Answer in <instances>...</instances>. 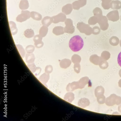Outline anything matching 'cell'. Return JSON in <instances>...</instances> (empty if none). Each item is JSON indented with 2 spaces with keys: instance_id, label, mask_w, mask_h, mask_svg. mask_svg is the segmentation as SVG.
Returning <instances> with one entry per match:
<instances>
[{
  "instance_id": "cell-1",
  "label": "cell",
  "mask_w": 121,
  "mask_h": 121,
  "mask_svg": "<svg viewBox=\"0 0 121 121\" xmlns=\"http://www.w3.org/2000/svg\"><path fill=\"white\" fill-rule=\"evenodd\" d=\"M84 45L83 40L79 35L73 37L69 40V46L70 48L74 52H78L83 48Z\"/></svg>"
},
{
  "instance_id": "cell-2",
  "label": "cell",
  "mask_w": 121,
  "mask_h": 121,
  "mask_svg": "<svg viewBox=\"0 0 121 121\" xmlns=\"http://www.w3.org/2000/svg\"><path fill=\"white\" fill-rule=\"evenodd\" d=\"M77 28L80 33L84 34L86 35H90L92 34L93 28L89 24H86L83 22L78 23Z\"/></svg>"
},
{
  "instance_id": "cell-3",
  "label": "cell",
  "mask_w": 121,
  "mask_h": 121,
  "mask_svg": "<svg viewBox=\"0 0 121 121\" xmlns=\"http://www.w3.org/2000/svg\"><path fill=\"white\" fill-rule=\"evenodd\" d=\"M65 23V26L64 28L65 33L70 34H73L75 32V29L72 19L70 18H67Z\"/></svg>"
},
{
  "instance_id": "cell-4",
  "label": "cell",
  "mask_w": 121,
  "mask_h": 121,
  "mask_svg": "<svg viewBox=\"0 0 121 121\" xmlns=\"http://www.w3.org/2000/svg\"><path fill=\"white\" fill-rule=\"evenodd\" d=\"M98 18V23L100 26V29L103 31L107 30L109 27L107 18L106 16L103 15Z\"/></svg>"
},
{
  "instance_id": "cell-5",
  "label": "cell",
  "mask_w": 121,
  "mask_h": 121,
  "mask_svg": "<svg viewBox=\"0 0 121 121\" xmlns=\"http://www.w3.org/2000/svg\"><path fill=\"white\" fill-rule=\"evenodd\" d=\"M30 12L28 10L22 11L21 14L18 15L16 18L18 22H22L26 21L30 17Z\"/></svg>"
},
{
  "instance_id": "cell-6",
  "label": "cell",
  "mask_w": 121,
  "mask_h": 121,
  "mask_svg": "<svg viewBox=\"0 0 121 121\" xmlns=\"http://www.w3.org/2000/svg\"><path fill=\"white\" fill-rule=\"evenodd\" d=\"M106 17L108 20L113 22L117 21L120 18L117 10H114L110 12L107 15Z\"/></svg>"
},
{
  "instance_id": "cell-7",
  "label": "cell",
  "mask_w": 121,
  "mask_h": 121,
  "mask_svg": "<svg viewBox=\"0 0 121 121\" xmlns=\"http://www.w3.org/2000/svg\"><path fill=\"white\" fill-rule=\"evenodd\" d=\"M53 23L57 24L60 22H64L67 19L66 15L62 13H60L57 15L52 16Z\"/></svg>"
},
{
  "instance_id": "cell-8",
  "label": "cell",
  "mask_w": 121,
  "mask_h": 121,
  "mask_svg": "<svg viewBox=\"0 0 121 121\" xmlns=\"http://www.w3.org/2000/svg\"><path fill=\"white\" fill-rule=\"evenodd\" d=\"M87 0H78L72 4L73 9L76 10H79L80 8L85 6L86 4Z\"/></svg>"
},
{
  "instance_id": "cell-9",
  "label": "cell",
  "mask_w": 121,
  "mask_h": 121,
  "mask_svg": "<svg viewBox=\"0 0 121 121\" xmlns=\"http://www.w3.org/2000/svg\"><path fill=\"white\" fill-rule=\"evenodd\" d=\"M90 103L89 99L86 98H83L78 100V105L80 107L84 108L89 106Z\"/></svg>"
},
{
  "instance_id": "cell-10",
  "label": "cell",
  "mask_w": 121,
  "mask_h": 121,
  "mask_svg": "<svg viewBox=\"0 0 121 121\" xmlns=\"http://www.w3.org/2000/svg\"><path fill=\"white\" fill-rule=\"evenodd\" d=\"M78 89H79L78 81L69 83L66 88V90L68 92H72Z\"/></svg>"
},
{
  "instance_id": "cell-11",
  "label": "cell",
  "mask_w": 121,
  "mask_h": 121,
  "mask_svg": "<svg viewBox=\"0 0 121 121\" xmlns=\"http://www.w3.org/2000/svg\"><path fill=\"white\" fill-rule=\"evenodd\" d=\"M72 5L68 4L64 6L62 9V12L66 15H69L71 13L73 10Z\"/></svg>"
},
{
  "instance_id": "cell-12",
  "label": "cell",
  "mask_w": 121,
  "mask_h": 121,
  "mask_svg": "<svg viewBox=\"0 0 121 121\" xmlns=\"http://www.w3.org/2000/svg\"><path fill=\"white\" fill-rule=\"evenodd\" d=\"M102 58L101 57L98 56L96 54H93L91 56L89 60L91 63L95 65H99Z\"/></svg>"
},
{
  "instance_id": "cell-13",
  "label": "cell",
  "mask_w": 121,
  "mask_h": 121,
  "mask_svg": "<svg viewBox=\"0 0 121 121\" xmlns=\"http://www.w3.org/2000/svg\"><path fill=\"white\" fill-rule=\"evenodd\" d=\"M90 80L87 77H83L81 78L78 81L79 89L84 88L89 82Z\"/></svg>"
},
{
  "instance_id": "cell-14",
  "label": "cell",
  "mask_w": 121,
  "mask_h": 121,
  "mask_svg": "<svg viewBox=\"0 0 121 121\" xmlns=\"http://www.w3.org/2000/svg\"><path fill=\"white\" fill-rule=\"evenodd\" d=\"M72 63V62L70 60L66 58L60 61V67L66 69L69 67Z\"/></svg>"
},
{
  "instance_id": "cell-15",
  "label": "cell",
  "mask_w": 121,
  "mask_h": 121,
  "mask_svg": "<svg viewBox=\"0 0 121 121\" xmlns=\"http://www.w3.org/2000/svg\"><path fill=\"white\" fill-rule=\"evenodd\" d=\"M52 32L56 36L63 34L65 33L64 28L60 26H56L53 29Z\"/></svg>"
},
{
  "instance_id": "cell-16",
  "label": "cell",
  "mask_w": 121,
  "mask_h": 121,
  "mask_svg": "<svg viewBox=\"0 0 121 121\" xmlns=\"http://www.w3.org/2000/svg\"><path fill=\"white\" fill-rule=\"evenodd\" d=\"M53 19L52 17L46 16L44 17L42 19V23L43 25L48 27L53 23Z\"/></svg>"
},
{
  "instance_id": "cell-17",
  "label": "cell",
  "mask_w": 121,
  "mask_h": 121,
  "mask_svg": "<svg viewBox=\"0 0 121 121\" xmlns=\"http://www.w3.org/2000/svg\"><path fill=\"white\" fill-rule=\"evenodd\" d=\"M110 8L114 10H118L121 8V2L116 0L112 1L110 3Z\"/></svg>"
},
{
  "instance_id": "cell-18",
  "label": "cell",
  "mask_w": 121,
  "mask_h": 121,
  "mask_svg": "<svg viewBox=\"0 0 121 121\" xmlns=\"http://www.w3.org/2000/svg\"><path fill=\"white\" fill-rule=\"evenodd\" d=\"M74 99V94L73 93L71 92L66 93L64 97V100L66 102L70 103H71Z\"/></svg>"
},
{
  "instance_id": "cell-19",
  "label": "cell",
  "mask_w": 121,
  "mask_h": 121,
  "mask_svg": "<svg viewBox=\"0 0 121 121\" xmlns=\"http://www.w3.org/2000/svg\"><path fill=\"white\" fill-rule=\"evenodd\" d=\"M10 29L12 35H15L18 32V29L15 23L13 21H10L9 22Z\"/></svg>"
},
{
  "instance_id": "cell-20",
  "label": "cell",
  "mask_w": 121,
  "mask_h": 121,
  "mask_svg": "<svg viewBox=\"0 0 121 121\" xmlns=\"http://www.w3.org/2000/svg\"><path fill=\"white\" fill-rule=\"evenodd\" d=\"M25 58L26 63L28 64L34 63L35 58L34 54L33 53L26 54Z\"/></svg>"
},
{
  "instance_id": "cell-21",
  "label": "cell",
  "mask_w": 121,
  "mask_h": 121,
  "mask_svg": "<svg viewBox=\"0 0 121 121\" xmlns=\"http://www.w3.org/2000/svg\"><path fill=\"white\" fill-rule=\"evenodd\" d=\"M30 16L35 20H41L42 18V15L39 13L34 11H32L30 13Z\"/></svg>"
},
{
  "instance_id": "cell-22",
  "label": "cell",
  "mask_w": 121,
  "mask_h": 121,
  "mask_svg": "<svg viewBox=\"0 0 121 121\" xmlns=\"http://www.w3.org/2000/svg\"><path fill=\"white\" fill-rule=\"evenodd\" d=\"M29 7L28 2L27 0H21L19 5L20 9L22 10L27 9Z\"/></svg>"
},
{
  "instance_id": "cell-23",
  "label": "cell",
  "mask_w": 121,
  "mask_h": 121,
  "mask_svg": "<svg viewBox=\"0 0 121 121\" xmlns=\"http://www.w3.org/2000/svg\"><path fill=\"white\" fill-rule=\"evenodd\" d=\"M48 31V28L46 26H43L39 30V34L43 38L47 35Z\"/></svg>"
},
{
  "instance_id": "cell-24",
  "label": "cell",
  "mask_w": 121,
  "mask_h": 121,
  "mask_svg": "<svg viewBox=\"0 0 121 121\" xmlns=\"http://www.w3.org/2000/svg\"><path fill=\"white\" fill-rule=\"evenodd\" d=\"M119 39L117 37L113 36L111 37L109 39L110 44L113 46H117L119 44Z\"/></svg>"
},
{
  "instance_id": "cell-25",
  "label": "cell",
  "mask_w": 121,
  "mask_h": 121,
  "mask_svg": "<svg viewBox=\"0 0 121 121\" xmlns=\"http://www.w3.org/2000/svg\"><path fill=\"white\" fill-rule=\"evenodd\" d=\"M24 35L26 38H31L35 35V33L33 30L31 29H28L25 30L24 32Z\"/></svg>"
},
{
  "instance_id": "cell-26",
  "label": "cell",
  "mask_w": 121,
  "mask_h": 121,
  "mask_svg": "<svg viewBox=\"0 0 121 121\" xmlns=\"http://www.w3.org/2000/svg\"><path fill=\"white\" fill-rule=\"evenodd\" d=\"M102 2V6L105 10H108L110 8V3L112 0H101Z\"/></svg>"
},
{
  "instance_id": "cell-27",
  "label": "cell",
  "mask_w": 121,
  "mask_h": 121,
  "mask_svg": "<svg viewBox=\"0 0 121 121\" xmlns=\"http://www.w3.org/2000/svg\"><path fill=\"white\" fill-rule=\"evenodd\" d=\"M93 13L94 16L99 18L103 16L102 10L98 7L95 8L93 11Z\"/></svg>"
},
{
  "instance_id": "cell-28",
  "label": "cell",
  "mask_w": 121,
  "mask_h": 121,
  "mask_svg": "<svg viewBox=\"0 0 121 121\" xmlns=\"http://www.w3.org/2000/svg\"><path fill=\"white\" fill-rule=\"evenodd\" d=\"M16 46L20 55L22 58H23L25 57L26 54L24 49L21 45H16Z\"/></svg>"
},
{
  "instance_id": "cell-29",
  "label": "cell",
  "mask_w": 121,
  "mask_h": 121,
  "mask_svg": "<svg viewBox=\"0 0 121 121\" xmlns=\"http://www.w3.org/2000/svg\"><path fill=\"white\" fill-rule=\"evenodd\" d=\"M98 18L95 16L91 17L88 20V24L90 25H94L98 23Z\"/></svg>"
},
{
  "instance_id": "cell-30",
  "label": "cell",
  "mask_w": 121,
  "mask_h": 121,
  "mask_svg": "<svg viewBox=\"0 0 121 121\" xmlns=\"http://www.w3.org/2000/svg\"><path fill=\"white\" fill-rule=\"evenodd\" d=\"M71 60L72 62L74 64L80 63L81 61V58L79 55L75 54L72 57Z\"/></svg>"
},
{
  "instance_id": "cell-31",
  "label": "cell",
  "mask_w": 121,
  "mask_h": 121,
  "mask_svg": "<svg viewBox=\"0 0 121 121\" xmlns=\"http://www.w3.org/2000/svg\"><path fill=\"white\" fill-rule=\"evenodd\" d=\"M99 67L102 69H105L108 68V64L106 60L103 59L102 58L99 65Z\"/></svg>"
},
{
  "instance_id": "cell-32",
  "label": "cell",
  "mask_w": 121,
  "mask_h": 121,
  "mask_svg": "<svg viewBox=\"0 0 121 121\" xmlns=\"http://www.w3.org/2000/svg\"><path fill=\"white\" fill-rule=\"evenodd\" d=\"M110 53L107 51H103L101 53V57L104 60H107L110 58Z\"/></svg>"
},
{
  "instance_id": "cell-33",
  "label": "cell",
  "mask_w": 121,
  "mask_h": 121,
  "mask_svg": "<svg viewBox=\"0 0 121 121\" xmlns=\"http://www.w3.org/2000/svg\"><path fill=\"white\" fill-rule=\"evenodd\" d=\"M25 49L27 53H32L35 51V47L32 45H29L26 47Z\"/></svg>"
},
{
  "instance_id": "cell-34",
  "label": "cell",
  "mask_w": 121,
  "mask_h": 121,
  "mask_svg": "<svg viewBox=\"0 0 121 121\" xmlns=\"http://www.w3.org/2000/svg\"><path fill=\"white\" fill-rule=\"evenodd\" d=\"M43 37L39 34L35 36L33 38V41L35 43L42 41Z\"/></svg>"
},
{
  "instance_id": "cell-35",
  "label": "cell",
  "mask_w": 121,
  "mask_h": 121,
  "mask_svg": "<svg viewBox=\"0 0 121 121\" xmlns=\"http://www.w3.org/2000/svg\"><path fill=\"white\" fill-rule=\"evenodd\" d=\"M74 71L77 73H79L80 72L81 66L79 63L75 64L74 66Z\"/></svg>"
},
{
  "instance_id": "cell-36",
  "label": "cell",
  "mask_w": 121,
  "mask_h": 121,
  "mask_svg": "<svg viewBox=\"0 0 121 121\" xmlns=\"http://www.w3.org/2000/svg\"><path fill=\"white\" fill-rule=\"evenodd\" d=\"M93 31L92 34L95 35H97L99 34L100 32V29L98 27L95 26L93 28Z\"/></svg>"
},
{
  "instance_id": "cell-37",
  "label": "cell",
  "mask_w": 121,
  "mask_h": 121,
  "mask_svg": "<svg viewBox=\"0 0 121 121\" xmlns=\"http://www.w3.org/2000/svg\"><path fill=\"white\" fill-rule=\"evenodd\" d=\"M102 88L100 86L97 87L95 90V96L97 97L99 94L102 93Z\"/></svg>"
},
{
  "instance_id": "cell-38",
  "label": "cell",
  "mask_w": 121,
  "mask_h": 121,
  "mask_svg": "<svg viewBox=\"0 0 121 121\" xmlns=\"http://www.w3.org/2000/svg\"><path fill=\"white\" fill-rule=\"evenodd\" d=\"M53 70L52 66L50 65H47L45 68V72L47 73H52Z\"/></svg>"
},
{
  "instance_id": "cell-39",
  "label": "cell",
  "mask_w": 121,
  "mask_h": 121,
  "mask_svg": "<svg viewBox=\"0 0 121 121\" xmlns=\"http://www.w3.org/2000/svg\"><path fill=\"white\" fill-rule=\"evenodd\" d=\"M34 45L35 47L38 48H42L43 46L44 43L42 41L38 42L35 43Z\"/></svg>"
},
{
  "instance_id": "cell-40",
  "label": "cell",
  "mask_w": 121,
  "mask_h": 121,
  "mask_svg": "<svg viewBox=\"0 0 121 121\" xmlns=\"http://www.w3.org/2000/svg\"><path fill=\"white\" fill-rule=\"evenodd\" d=\"M27 66L30 69L32 70L36 68V67L34 63L28 64Z\"/></svg>"
},
{
  "instance_id": "cell-41",
  "label": "cell",
  "mask_w": 121,
  "mask_h": 121,
  "mask_svg": "<svg viewBox=\"0 0 121 121\" xmlns=\"http://www.w3.org/2000/svg\"><path fill=\"white\" fill-rule=\"evenodd\" d=\"M117 62L119 66L121 67V52L120 53L118 56Z\"/></svg>"
},
{
  "instance_id": "cell-42",
  "label": "cell",
  "mask_w": 121,
  "mask_h": 121,
  "mask_svg": "<svg viewBox=\"0 0 121 121\" xmlns=\"http://www.w3.org/2000/svg\"><path fill=\"white\" fill-rule=\"evenodd\" d=\"M120 47H121V40L120 41Z\"/></svg>"
},
{
  "instance_id": "cell-43",
  "label": "cell",
  "mask_w": 121,
  "mask_h": 121,
  "mask_svg": "<svg viewBox=\"0 0 121 121\" xmlns=\"http://www.w3.org/2000/svg\"></svg>"
},
{
  "instance_id": "cell-44",
  "label": "cell",
  "mask_w": 121,
  "mask_h": 121,
  "mask_svg": "<svg viewBox=\"0 0 121 121\" xmlns=\"http://www.w3.org/2000/svg\"></svg>"
}]
</instances>
